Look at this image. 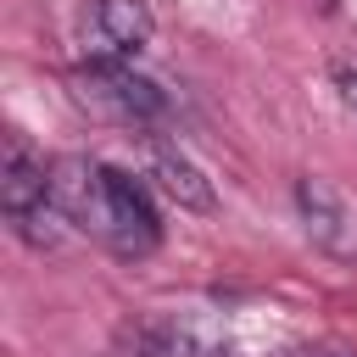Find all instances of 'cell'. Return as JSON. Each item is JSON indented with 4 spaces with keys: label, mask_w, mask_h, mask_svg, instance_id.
Wrapping results in <instances>:
<instances>
[{
    "label": "cell",
    "mask_w": 357,
    "mask_h": 357,
    "mask_svg": "<svg viewBox=\"0 0 357 357\" xmlns=\"http://www.w3.org/2000/svg\"><path fill=\"white\" fill-rule=\"evenodd\" d=\"M50 206L117 257H151L162 245V218L151 195L106 162H89V156L50 162Z\"/></svg>",
    "instance_id": "cell-1"
},
{
    "label": "cell",
    "mask_w": 357,
    "mask_h": 357,
    "mask_svg": "<svg viewBox=\"0 0 357 357\" xmlns=\"http://www.w3.org/2000/svg\"><path fill=\"white\" fill-rule=\"evenodd\" d=\"M73 100L106 123H128V128H151L167 112V95L139 78L128 61H89L73 73Z\"/></svg>",
    "instance_id": "cell-2"
},
{
    "label": "cell",
    "mask_w": 357,
    "mask_h": 357,
    "mask_svg": "<svg viewBox=\"0 0 357 357\" xmlns=\"http://www.w3.org/2000/svg\"><path fill=\"white\" fill-rule=\"evenodd\" d=\"M0 206H6V218H11V229H17L22 240H33V245H56V234H50V229H39V223L61 218V212L50 206V167H45V156H39L22 134H6Z\"/></svg>",
    "instance_id": "cell-3"
},
{
    "label": "cell",
    "mask_w": 357,
    "mask_h": 357,
    "mask_svg": "<svg viewBox=\"0 0 357 357\" xmlns=\"http://www.w3.org/2000/svg\"><path fill=\"white\" fill-rule=\"evenodd\" d=\"M151 6L145 0H84V50L95 61H128L139 45H151Z\"/></svg>",
    "instance_id": "cell-4"
},
{
    "label": "cell",
    "mask_w": 357,
    "mask_h": 357,
    "mask_svg": "<svg viewBox=\"0 0 357 357\" xmlns=\"http://www.w3.org/2000/svg\"><path fill=\"white\" fill-rule=\"evenodd\" d=\"M296 212H301V229L312 234V245H324L335 257H357V218H351V206L335 184L301 178L296 184Z\"/></svg>",
    "instance_id": "cell-5"
},
{
    "label": "cell",
    "mask_w": 357,
    "mask_h": 357,
    "mask_svg": "<svg viewBox=\"0 0 357 357\" xmlns=\"http://www.w3.org/2000/svg\"><path fill=\"white\" fill-rule=\"evenodd\" d=\"M145 173H151L156 190H162L167 201H178V206H190V212H206V206H212V178H206L178 145L151 139V145H145Z\"/></svg>",
    "instance_id": "cell-6"
},
{
    "label": "cell",
    "mask_w": 357,
    "mask_h": 357,
    "mask_svg": "<svg viewBox=\"0 0 357 357\" xmlns=\"http://www.w3.org/2000/svg\"><path fill=\"white\" fill-rule=\"evenodd\" d=\"M134 357H229V346L206 340L190 324H139L134 329Z\"/></svg>",
    "instance_id": "cell-7"
},
{
    "label": "cell",
    "mask_w": 357,
    "mask_h": 357,
    "mask_svg": "<svg viewBox=\"0 0 357 357\" xmlns=\"http://www.w3.org/2000/svg\"><path fill=\"white\" fill-rule=\"evenodd\" d=\"M329 78H335V95L357 112V56H335L329 61Z\"/></svg>",
    "instance_id": "cell-8"
}]
</instances>
